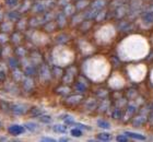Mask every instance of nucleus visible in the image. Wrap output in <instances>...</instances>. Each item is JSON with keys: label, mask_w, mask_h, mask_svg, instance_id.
Listing matches in <instances>:
<instances>
[{"label": "nucleus", "mask_w": 153, "mask_h": 142, "mask_svg": "<svg viewBox=\"0 0 153 142\" xmlns=\"http://www.w3.org/2000/svg\"><path fill=\"white\" fill-rule=\"evenodd\" d=\"M150 48V43L144 36L137 34L130 35L119 44L118 57L124 61L140 60L149 55Z\"/></svg>", "instance_id": "1"}, {"label": "nucleus", "mask_w": 153, "mask_h": 142, "mask_svg": "<svg viewBox=\"0 0 153 142\" xmlns=\"http://www.w3.org/2000/svg\"><path fill=\"white\" fill-rule=\"evenodd\" d=\"M128 74L134 82H141L144 80L148 73V68L144 63H137V65H130L127 67Z\"/></svg>", "instance_id": "2"}, {"label": "nucleus", "mask_w": 153, "mask_h": 142, "mask_svg": "<svg viewBox=\"0 0 153 142\" xmlns=\"http://www.w3.org/2000/svg\"><path fill=\"white\" fill-rule=\"evenodd\" d=\"M38 82L44 85H48L54 80L53 72H51V66L46 62H43L41 66L38 67V73H37Z\"/></svg>", "instance_id": "3"}, {"label": "nucleus", "mask_w": 153, "mask_h": 142, "mask_svg": "<svg viewBox=\"0 0 153 142\" xmlns=\"http://www.w3.org/2000/svg\"><path fill=\"white\" fill-rule=\"evenodd\" d=\"M78 76H79L78 67L76 65H69L64 71V76L61 78V83L72 85L76 80V78H78Z\"/></svg>", "instance_id": "4"}, {"label": "nucleus", "mask_w": 153, "mask_h": 142, "mask_svg": "<svg viewBox=\"0 0 153 142\" xmlns=\"http://www.w3.org/2000/svg\"><path fill=\"white\" fill-rule=\"evenodd\" d=\"M83 79H84V76L79 74L78 78H76V80L74 81V83L72 84V88H74V92H76V93L84 95L89 91L90 82L86 79L85 80H83Z\"/></svg>", "instance_id": "5"}, {"label": "nucleus", "mask_w": 153, "mask_h": 142, "mask_svg": "<svg viewBox=\"0 0 153 142\" xmlns=\"http://www.w3.org/2000/svg\"><path fill=\"white\" fill-rule=\"evenodd\" d=\"M83 100H84V95L76 93V94H69L65 96L64 98V105L69 108H76L78 106H81Z\"/></svg>", "instance_id": "6"}, {"label": "nucleus", "mask_w": 153, "mask_h": 142, "mask_svg": "<svg viewBox=\"0 0 153 142\" xmlns=\"http://www.w3.org/2000/svg\"><path fill=\"white\" fill-rule=\"evenodd\" d=\"M20 88H21V92L23 93H32L36 88L35 77L25 76L20 82Z\"/></svg>", "instance_id": "7"}, {"label": "nucleus", "mask_w": 153, "mask_h": 142, "mask_svg": "<svg viewBox=\"0 0 153 142\" xmlns=\"http://www.w3.org/2000/svg\"><path fill=\"white\" fill-rule=\"evenodd\" d=\"M27 59L30 60V62L34 65L36 67H39L44 61V55L42 53L39 49L37 48H32L31 51H30V54L27 56Z\"/></svg>", "instance_id": "8"}, {"label": "nucleus", "mask_w": 153, "mask_h": 142, "mask_svg": "<svg viewBox=\"0 0 153 142\" xmlns=\"http://www.w3.org/2000/svg\"><path fill=\"white\" fill-rule=\"evenodd\" d=\"M25 42H26V35H25V33H23V32L14 30V31L10 34V44L12 45L13 47L19 46V45H22V44H25Z\"/></svg>", "instance_id": "9"}, {"label": "nucleus", "mask_w": 153, "mask_h": 142, "mask_svg": "<svg viewBox=\"0 0 153 142\" xmlns=\"http://www.w3.org/2000/svg\"><path fill=\"white\" fill-rule=\"evenodd\" d=\"M125 84H126V80L119 72H115L112 76V78L109 79V85L115 90H119V88H124Z\"/></svg>", "instance_id": "10"}, {"label": "nucleus", "mask_w": 153, "mask_h": 142, "mask_svg": "<svg viewBox=\"0 0 153 142\" xmlns=\"http://www.w3.org/2000/svg\"><path fill=\"white\" fill-rule=\"evenodd\" d=\"M55 21H56V23H57L59 30H65L66 28L69 26V18H68L61 10L59 11V12H57L56 18H55Z\"/></svg>", "instance_id": "11"}, {"label": "nucleus", "mask_w": 153, "mask_h": 142, "mask_svg": "<svg viewBox=\"0 0 153 142\" xmlns=\"http://www.w3.org/2000/svg\"><path fill=\"white\" fill-rule=\"evenodd\" d=\"M30 51H31V48L27 47L25 43V44L13 47V55L16 56L18 58H20V59H23V58H26V57L29 56Z\"/></svg>", "instance_id": "12"}, {"label": "nucleus", "mask_w": 153, "mask_h": 142, "mask_svg": "<svg viewBox=\"0 0 153 142\" xmlns=\"http://www.w3.org/2000/svg\"><path fill=\"white\" fill-rule=\"evenodd\" d=\"M84 20H85V16H84L83 11H78L76 14H74V16L69 19V26L78 28Z\"/></svg>", "instance_id": "13"}, {"label": "nucleus", "mask_w": 153, "mask_h": 142, "mask_svg": "<svg viewBox=\"0 0 153 142\" xmlns=\"http://www.w3.org/2000/svg\"><path fill=\"white\" fill-rule=\"evenodd\" d=\"M55 93L58 95H60V96H67V95L71 94L72 92H74V88H72V85H68V84H64V83H61L57 86V88H55Z\"/></svg>", "instance_id": "14"}, {"label": "nucleus", "mask_w": 153, "mask_h": 142, "mask_svg": "<svg viewBox=\"0 0 153 142\" xmlns=\"http://www.w3.org/2000/svg\"><path fill=\"white\" fill-rule=\"evenodd\" d=\"M29 109H27V106L24 104H11V113L16 116L25 115L29 113Z\"/></svg>", "instance_id": "15"}, {"label": "nucleus", "mask_w": 153, "mask_h": 142, "mask_svg": "<svg viewBox=\"0 0 153 142\" xmlns=\"http://www.w3.org/2000/svg\"><path fill=\"white\" fill-rule=\"evenodd\" d=\"M16 30V23L10 21L8 19H4L2 22H0V31L11 34L13 31Z\"/></svg>", "instance_id": "16"}, {"label": "nucleus", "mask_w": 153, "mask_h": 142, "mask_svg": "<svg viewBox=\"0 0 153 142\" xmlns=\"http://www.w3.org/2000/svg\"><path fill=\"white\" fill-rule=\"evenodd\" d=\"M24 77H25V74H24V71L22 70L21 67H20V68H16V69H12L11 72H10V78H11V80H12L13 82L19 83V84L23 80Z\"/></svg>", "instance_id": "17"}, {"label": "nucleus", "mask_w": 153, "mask_h": 142, "mask_svg": "<svg viewBox=\"0 0 153 142\" xmlns=\"http://www.w3.org/2000/svg\"><path fill=\"white\" fill-rule=\"evenodd\" d=\"M41 28H42V31L44 32V33H46V34H51V33L56 32L57 30H59V28H58L57 23H56L55 20H51V21L45 22Z\"/></svg>", "instance_id": "18"}, {"label": "nucleus", "mask_w": 153, "mask_h": 142, "mask_svg": "<svg viewBox=\"0 0 153 142\" xmlns=\"http://www.w3.org/2000/svg\"><path fill=\"white\" fill-rule=\"evenodd\" d=\"M30 28L29 26V18H26L25 16H23L20 20H18L16 22V31L23 32L25 33L27 30Z\"/></svg>", "instance_id": "19"}, {"label": "nucleus", "mask_w": 153, "mask_h": 142, "mask_svg": "<svg viewBox=\"0 0 153 142\" xmlns=\"http://www.w3.org/2000/svg\"><path fill=\"white\" fill-rule=\"evenodd\" d=\"M82 108L85 112L90 113L91 111H95L96 107H97V103H96L95 98H84L82 102Z\"/></svg>", "instance_id": "20"}, {"label": "nucleus", "mask_w": 153, "mask_h": 142, "mask_svg": "<svg viewBox=\"0 0 153 142\" xmlns=\"http://www.w3.org/2000/svg\"><path fill=\"white\" fill-rule=\"evenodd\" d=\"M93 25H94V20L85 19L78 28H76V30H78L80 33H82V34H86L88 32H90V30H92Z\"/></svg>", "instance_id": "21"}, {"label": "nucleus", "mask_w": 153, "mask_h": 142, "mask_svg": "<svg viewBox=\"0 0 153 142\" xmlns=\"http://www.w3.org/2000/svg\"><path fill=\"white\" fill-rule=\"evenodd\" d=\"M33 4H34V0H23L22 3L20 4L19 11L22 13L23 16H25L26 13L31 12Z\"/></svg>", "instance_id": "22"}, {"label": "nucleus", "mask_w": 153, "mask_h": 142, "mask_svg": "<svg viewBox=\"0 0 153 142\" xmlns=\"http://www.w3.org/2000/svg\"><path fill=\"white\" fill-rule=\"evenodd\" d=\"M7 62H8V66H9V69H16V68H20L21 67V59L18 58L16 56L12 55L10 56L9 58H7Z\"/></svg>", "instance_id": "23"}, {"label": "nucleus", "mask_w": 153, "mask_h": 142, "mask_svg": "<svg viewBox=\"0 0 153 142\" xmlns=\"http://www.w3.org/2000/svg\"><path fill=\"white\" fill-rule=\"evenodd\" d=\"M8 132L12 136H20L25 132V127L20 126V125H11L8 128Z\"/></svg>", "instance_id": "24"}, {"label": "nucleus", "mask_w": 153, "mask_h": 142, "mask_svg": "<svg viewBox=\"0 0 153 142\" xmlns=\"http://www.w3.org/2000/svg\"><path fill=\"white\" fill-rule=\"evenodd\" d=\"M23 16V14L20 12L19 10H12V11H9L8 13H6V19L12 21V22L16 23L18 20H20Z\"/></svg>", "instance_id": "25"}, {"label": "nucleus", "mask_w": 153, "mask_h": 142, "mask_svg": "<svg viewBox=\"0 0 153 142\" xmlns=\"http://www.w3.org/2000/svg\"><path fill=\"white\" fill-rule=\"evenodd\" d=\"M64 71L65 70L59 66H55V65H51V72H53V77H54V80H60L64 76Z\"/></svg>", "instance_id": "26"}, {"label": "nucleus", "mask_w": 153, "mask_h": 142, "mask_svg": "<svg viewBox=\"0 0 153 142\" xmlns=\"http://www.w3.org/2000/svg\"><path fill=\"white\" fill-rule=\"evenodd\" d=\"M74 6L76 8V11H84L91 6V1L90 0H76L74 1Z\"/></svg>", "instance_id": "27"}, {"label": "nucleus", "mask_w": 153, "mask_h": 142, "mask_svg": "<svg viewBox=\"0 0 153 142\" xmlns=\"http://www.w3.org/2000/svg\"><path fill=\"white\" fill-rule=\"evenodd\" d=\"M69 38H70V36L67 33H59V34H57L54 37V41L58 45H64L67 44L68 42H69Z\"/></svg>", "instance_id": "28"}, {"label": "nucleus", "mask_w": 153, "mask_h": 142, "mask_svg": "<svg viewBox=\"0 0 153 142\" xmlns=\"http://www.w3.org/2000/svg\"><path fill=\"white\" fill-rule=\"evenodd\" d=\"M61 11H62V12H64L65 14H66V16L69 18V19H70V18L74 16V14H76V13L78 12V11H76V6H74V3H72V2L69 3L68 6L65 7L64 9H61Z\"/></svg>", "instance_id": "29"}, {"label": "nucleus", "mask_w": 153, "mask_h": 142, "mask_svg": "<svg viewBox=\"0 0 153 142\" xmlns=\"http://www.w3.org/2000/svg\"><path fill=\"white\" fill-rule=\"evenodd\" d=\"M10 43V34L0 31V46H3Z\"/></svg>", "instance_id": "30"}, {"label": "nucleus", "mask_w": 153, "mask_h": 142, "mask_svg": "<svg viewBox=\"0 0 153 142\" xmlns=\"http://www.w3.org/2000/svg\"><path fill=\"white\" fill-rule=\"evenodd\" d=\"M31 117H39L43 114V112H42V109L39 107H36V106H34V107H31L29 109V113H27Z\"/></svg>", "instance_id": "31"}, {"label": "nucleus", "mask_w": 153, "mask_h": 142, "mask_svg": "<svg viewBox=\"0 0 153 142\" xmlns=\"http://www.w3.org/2000/svg\"><path fill=\"white\" fill-rule=\"evenodd\" d=\"M53 129H54L55 132L66 133L68 131V127H67V125H61V123H59V125H55V126L53 127Z\"/></svg>", "instance_id": "32"}, {"label": "nucleus", "mask_w": 153, "mask_h": 142, "mask_svg": "<svg viewBox=\"0 0 153 142\" xmlns=\"http://www.w3.org/2000/svg\"><path fill=\"white\" fill-rule=\"evenodd\" d=\"M0 111L3 113H9L11 112V105L3 100H0Z\"/></svg>", "instance_id": "33"}, {"label": "nucleus", "mask_w": 153, "mask_h": 142, "mask_svg": "<svg viewBox=\"0 0 153 142\" xmlns=\"http://www.w3.org/2000/svg\"><path fill=\"white\" fill-rule=\"evenodd\" d=\"M105 6V3H104V0H93V1H91V8H93V9H102L103 7Z\"/></svg>", "instance_id": "34"}, {"label": "nucleus", "mask_w": 153, "mask_h": 142, "mask_svg": "<svg viewBox=\"0 0 153 142\" xmlns=\"http://www.w3.org/2000/svg\"><path fill=\"white\" fill-rule=\"evenodd\" d=\"M71 2H72V0H56V7L61 10Z\"/></svg>", "instance_id": "35"}, {"label": "nucleus", "mask_w": 153, "mask_h": 142, "mask_svg": "<svg viewBox=\"0 0 153 142\" xmlns=\"http://www.w3.org/2000/svg\"><path fill=\"white\" fill-rule=\"evenodd\" d=\"M60 118L64 120L65 123H66V125H68V126H69V125H74V117L70 116V115H64V116H61Z\"/></svg>", "instance_id": "36"}, {"label": "nucleus", "mask_w": 153, "mask_h": 142, "mask_svg": "<svg viewBox=\"0 0 153 142\" xmlns=\"http://www.w3.org/2000/svg\"><path fill=\"white\" fill-rule=\"evenodd\" d=\"M38 119H39V121H41V123H49L51 121V116L42 114L41 116L38 117Z\"/></svg>", "instance_id": "37"}, {"label": "nucleus", "mask_w": 153, "mask_h": 142, "mask_svg": "<svg viewBox=\"0 0 153 142\" xmlns=\"http://www.w3.org/2000/svg\"><path fill=\"white\" fill-rule=\"evenodd\" d=\"M70 133H71V136L74 137V138H79V137L82 136V131H81V129L78 128V127H76V128H74V129H71Z\"/></svg>", "instance_id": "38"}, {"label": "nucleus", "mask_w": 153, "mask_h": 142, "mask_svg": "<svg viewBox=\"0 0 153 142\" xmlns=\"http://www.w3.org/2000/svg\"><path fill=\"white\" fill-rule=\"evenodd\" d=\"M24 127H25V129L30 130L31 132H33V131H35V130L38 128L37 125H36V123H26L25 125H24Z\"/></svg>", "instance_id": "39"}, {"label": "nucleus", "mask_w": 153, "mask_h": 142, "mask_svg": "<svg viewBox=\"0 0 153 142\" xmlns=\"http://www.w3.org/2000/svg\"><path fill=\"white\" fill-rule=\"evenodd\" d=\"M97 126H99L100 128H103V129H108L109 123H107V121H105V120L100 119V120H97Z\"/></svg>", "instance_id": "40"}, {"label": "nucleus", "mask_w": 153, "mask_h": 142, "mask_svg": "<svg viewBox=\"0 0 153 142\" xmlns=\"http://www.w3.org/2000/svg\"><path fill=\"white\" fill-rule=\"evenodd\" d=\"M96 138L99 140H102V141H106V140H109L111 136H109L108 133H99V135L96 136Z\"/></svg>", "instance_id": "41"}, {"label": "nucleus", "mask_w": 153, "mask_h": 142, "mask_svg": "<svg viewBox=\"0 0 153 142\" xmlns=\"http://www.w3.org/2000/svg\"><path fill=\"white\" fill-rule=\"evenodd\" d=\"M6 4L10 8H13L19 4V0H6Z\"/></svg>", "instance_id": "42"}, {"label": "nucleus", "mask_w": 153, "mask_h": 142, "mask_svg": "<svg viewBox=\"0 0 153 142\" xmlns=\"http://www.w3.org/2000/svg\"><path fill=\"white\" fill-rule=\"evenodd\" d=\"M74 126H76L78 128L80 129H85V130H91L89 126H86V125H83V123H74Z\"/></svg>", "instance_id": "43"}, {"label": "nucleus", "mask_w": 153, "mask_h": 142, "mask_svg": "<svg viewBox=\"0 0 153 142\" xmlns=\"http://www.w3.org/2000/svg\"><path fill=\"white\" fill-rule=\"evenodd\" d=\"M7 76H8V74H7L6 72H3V71H1V70H0V84H1V83H3V82H6Z\"/></svg>", "instance_id": "44"}, {"label": "nucleus", "mask_w": 153, "mask_h": 142, "mask_svg": "<svg viewBox=\"0 0 153 142\" xmlns=\"http://www.w3.org/2000/svg\"><path fill=\"white\" fill-rule=\"evenodd\" d=\"M39 140H41V141H47V142H55L56 141V140L53 139V138H47V137H42Z\"/></svg>", "instance_id": "45"}, {"label": "nucleus", "mask_w": 153, "mask_h": 142, "mask_svg": "<svg viewBox=\"0 0 153 142\" xmlns=\"http://www.w3.org/2000/svg\"><path fill=\"white\" fill-rule=\"evenodd\" d=\"M4 19H6V13L3 12V10L0 8V22H2Z\"/></svg>", "instance_id": "46"}, {"label": "nucleus", "mask_w": 153, "mask_h": 142, "mask_svg": "<svg viewBox=\"0 0 153 142\" xmlns=\"http://www.w3.org/2000/svg\"><path fill=\"white\" fill-rule=\"evenodd\" d=\"M150 81H151V83L153 84V69L151 70V73H150Z\"/></svg>", "instance_id": "47"}, {"label": "nucleus", "mask_w": 153, "mask_h": 142, "mask_svg": "<svg viewBox=\"0 0 153 142\" xmlns=\"http://www.w3.org/2000/svg\"><path fill=\"white\" fill-rule=\"evenodd\" d=\"M69 138H60V139H59V141H66V142H68L69 141Z\"/></svg>", "instance_id": "48"}, {"label": "nucleus", "mask_w": 153, "mask_h": 142, "mask_svg": "<svg viewBox=\"0 0 153 142\" xmlns=\"http://www.w3.org/2000/svg\"><path fill=\"white\" fill-rule=\"evenodd\" d=\"M0 59H2V46H0Z\"/></svg>", "instance_id": "49"}, {"label": "nucleus", "mask_w": 153, "mask_h": 142, "mask_svg": "<svg viewBox=\"0 0 153 142\" xmlns=\"http://www.w3.org/2000/svg\"><path fill=\"white\" fill-rule=\"evenodd\" d=\"M151 42H152V45H153V35H152V37H151Z\"/></svg>", "instance_id": "50"}, {"label": "nucleus", "mask_w": 153, "mask_h": 142, "mask_svg": "<svg viewBox=\"0 0 153 142\" xmlns=\"http://www.w3.org/2000/svg\"><path fill=\"white\" fill-rule=\"evenodd\" d=\"M0 127H1V123H0Z\"/></svg>", "instance_id": "51"}, {"label": "nucleus", "mask_w": 153, "mask_h": 142, "mask_svg": "<svg viewBox=\"0 0 153 142\" xmlns=\"http://www.w3.org/2000/svg\"><path fill=\"white\" fill-rule=\"evenodd\" d=\"M72 1H76V0H72Z\"/></svg>", "instance_id": "52"}]
</instances>
